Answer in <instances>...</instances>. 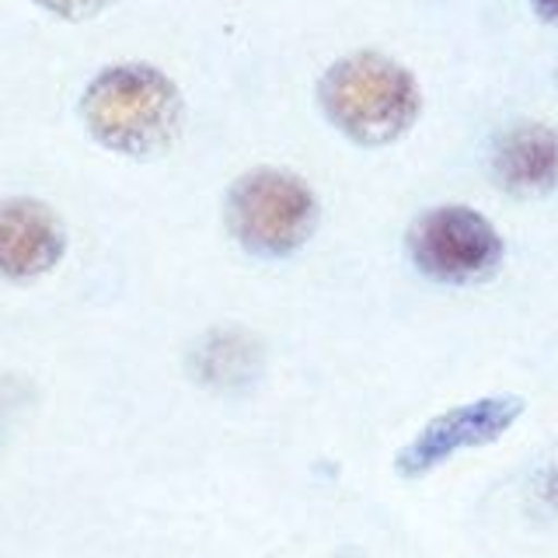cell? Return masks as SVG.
Here are the masks:
<instances>
[{
	"mask_svg": "<svg viewBox=\"0 0 558 558\" xmlns=\"http://www.w3.org/2000/svg\"><path fill=\"white\" fill-rule=\"evenodd\" d=\"M81 122L98 147L133 161L168 154L185 130V98L161 66L112 63L87 81Z\"/></svg>",
	"mask_w": 558,
	"mask_h": 558,
	"instance_id": "6da1fadb",
	"label": "cell"
},
{
	"mask_svg": "<svg viewBox=\"0 0 558 558\" xmlns=\"http://www.w3.org/2000/svg\"><path fill=\"white\" fill-rule=\"evenodd\" d=\"M318 109L353 144L388 147L415 126L423 92L405 63L377 49H356L318 77Z\"/></svg>",
	"mask_w": 558,
	"mask_h": 558,
	"instance_id": "7a4b0ae2",
	"label": "cell"
},
{
	"mask_svg": "<svg viewBox=\"0 0 558 558\" xmlns=\"http://www.w3.org/2000/svg\"><path fill=\"white\" fill-rule=\"evenodd\" d=\"M223 220L248 255L283 258L301 252L318 231L322 206L307 179L290 168H252L227 189Z\"/></svg>",
	"mask_w": 558,
	"mask_h": 558,
	"instance_id": "3957f363",
	"label": "cell"
},
{
	"mask_svg": "<svg viewBox=\"0 0 558 558\" xmlns=\"http://www.w3.org/2000/svg\"><path fill=\"white\" fill-rule=\"evenodd\" d=\"M405 248L412 266L426 279L450 287L478 283L493 276L502 262L506 244L496 223L485 214L461 203L433 206L418 214L405 234Z\"/></svg>",
	"mask_w": 558,
	"mask_h": 558,
	"instance_id": "277c9868",
	"label": "cell"
},
{
	"mask_svg": "<svg viewBox=\"0 0 558 558\" xmlns=\"http://www.w3.org/2000/svg\"><path fill=\"white\" fill-rule=\"evenodd\" d=\"M523 409L527 405H523L520 395H485V398L464 401V405H453L440 415H433L429 423L398 450L395 471L401 478H423L464 450L496 444L517 426Z\"/></svg>",
	"mask_w": 558,
	"mask_h": 558,
	"instance_id": "5b68a950",
	"label": "cell"
},
{
	"mask_svg": "<svg viewBox=\"0 0 558 558\" xmlns=\"http://www.w3.org/2000/svg\"><path fill=\"white\" fill-rule=\"evenodd\" d=\"M66 255V223L35 196L0 199V279L28 283L52 272Z\"/></svg>",
	"mask_w": 558,
	"mask_h": 558,
	"instance_id": "8992f818",
	"label": "cell"
},
{
	"mask_svg": "<svg viewBox=\"0 0 558 558\" xmlns=\"http://www.w3.org/2000/svg\"><path fill=\"white\" fill-rule=\"evenodd\" d=\"M496 182L513 196H545L558 185V130L548 122H517L493 154Z\"/></svg>",
	"mask_w": 558,
	"mask_h": 558,
	"instance_id": "52a82bcc",
	"label": "cell"
},
{
	"mask_svg": "<svg viewBox=\"0 0 558 558\" xmlns=\"http://www.w3.org/2000/svg\"><path fill=\"white\" fill-rule=\"evenodd\" d=\"M262 366V345L255 336L241 328H217L203 336L192 349V374H196L206 388L234 391L244 388Z\"/></svg>",
	"mask_w": 558,
	"mask_h": 558,
	"instance_id": "ba28073f",
	"label": "cell"
},
{
	"mask_svg": "<svg viewBox=\"0 0 558 558\" xmlns=\"http://www.w3.org/2000/svg\"><path fill=\"white\" fill-rule=\"evenodd\" d=\"M32 4L52 17H63V22H92V17L119 4V0H32Z\"/></svg>",
	"mask_w": 558,
	"mask_h": 558,
	"instance_id": "9c48e42d",
	"label": "cell"
},
{
	"mask_svg": "<svg viewBox=\"0 0 558 558\" xmlns=\"http://www.w3.org/2000/svg\"><path fill=\"white\" fill-rule=\"evenodd\" d=\"M534 493H537V502L558 520V464H551L548 471H541Z\"/></svg>",
	"mask_w": 558,
	"mask_h": 558,
	"instance_id": "30bf717a",
	"label": "cell"
},
{
	"mask_svg": "<svg viewBox=\"0 0 558 558\" xmlns=\"http://www.w3.org/2000/svg\"><path fill=\"white\" fill-rule=\"evenodd\" d=\"M531 11H534L545 25H555V28H558V0H531Z\"/></svg>",
	"mask_w": 558,
	"mask_h": 558,
	"instance_id": "8fae6325",
	"label": "cell"
},
{
	"mask_svg": "<svg viewBox=\"0 0 558 558\" xmlns=\"http://www.w3.org/2000/svg\"><path fill=\"white\" fill-rule=\"evenodd\" d=\"M555 81H558V70H555Z\"/></svg>",
	"mask_w": 558,
	"mask_h": 558,
	"instance_id": "7c38bea8",
	"label": "cell"
}]
</instances>
